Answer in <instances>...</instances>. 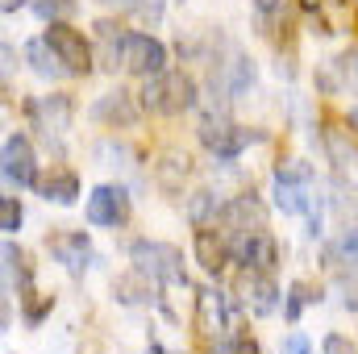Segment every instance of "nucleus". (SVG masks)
Segmentation results:
<instances>
[{
  "label": "nucleus",
  "mask_w": 358,
  "mask_h": 354,
  "mask_svg": "<svg viewBox=\"0 0 358 354\" xmlns=\"http://www.w3.org/2000/svg\"><path fill=\"white\" fill-rule=\"evenodd\" d=\"M275 208L287 217H308V234H321V204L313 196V167L304 159H287L275 167Z\"/></svg>",
  "instance_id": "1"
},
{
  "label": "nucleus",
  "mask_w": 358,
  "mask_h": 354,
  "mask_svg": "<svg viewBox=\"0 0 358 354\" xmlns=\"http://www.w3.org/2000/svg\"><path fill=\"white\" fill-rule=\"evenodd\" d=\"M138 96H142V108H146L150 117H183V113L196 108L200 88H196V80H192L187 71H171V67H167V71L150 76Z\"/></svg>",
  "instance_id": "2"
},
{
  "label": "nucleus",
  "mask_w": 358,
  "mask_h": 354,
  "mask_svg": "<svg viewBox=\"0 0 358 354\" xmlns=\"http://www.w3.org/2000/svg\"><path fill=\"white\" fill-rule=\"evenodd\" d=\"M196 138H200V146L213 155V159H221V163H234L250 142H259L263 134H255V129H246V125H234L225 113H204L200 121H196Z\"/></svg>",
  "instance_id": "3"
},
{
  "label": "nucleus",
  "mask_w": 358,
  "mask_h": 354,
  "mask_svg": "<svg viewBox=\"0 0 358 354\" xmlns=\"http://www.w3.org/2000/svg\"><path fill=\"white\" fill-rule=\"evenodd\" d=\"M129 263L138 267V271H146L155 283H167V288L187 283V279H183V250H179V246H171V242H159V238H138V242L129 246Z\"/></svg>",
  "instance_id": "4"
},
{
  "label": "nucleus",
  "mask_w": 358,
  "mask_h": 354,
  "mask_svg": "<svg viewBox=\"0 0 358 354\" xmlns=\"http://www.w3.org/2000/svg\"><path fill=\"white\" fill-rule=\"evenodd\" d=\"M42 38L59 55V63L67 67V76H88L92 67H96V46L84 38V29H76L71 21H50Z\"/></svg>",
  "instance_id": "5"
},
{
  "label": "nucleus",
  "mask_w": 358,
  "mask_h": 354,
  "mask_svg": "<svg viewBox=\"0 0 358 354\" xmlns=\"http://www.w3.org/2000/svg\"><path fill=\"white\" fill-rule=\"evenodd\" d=\"M167 63H171V55H167L163 38H155V34H146V29H129V34H125V71H129V76L150 80V76L167 71Z\"/></svg>",
  "instance_id": "6"
},
{
  "label": "nucleus",
  "mask_w": 358,
  "mask_h": 354,
  "mask_svg": "<svg viewBox=\"0 0 358 354\" xmlns=\"http://www.w3.org/2000/svg\"><path fill=\"white\" fill-rule=\"evenodd\" d=\"M229 255H234V263L242 267V271H275V263H279V246L267 234V225L263 229H238V234H229Z\"/></svg>",
  "instance_id": "7"
},
{
  "label": "nucleus",
  "mask_w": 358,
  "mask_h": 354,
  "mask_svg": "<svg viewBox=\"0 0 358 354\" xmlns=\"http://www.w3.org/2000/svg\"><path fill=\"white\" fill-rule=\"evenodd\" d=\"M84 217H88V225H96V229H121L129 221V192L117 187V183L92 187L88 200H84Z\"/></svg>",
  "instance_id": "8"
},
{
  "label": "nucleus",
  "mask_w": 358,
  "mask_h": 354,
  "mask_svg": "<svg viewBox=\"0 0 358 354\" xmlns=\"http://www.w3.org/2000/svg\"><path fill=\"white\" fill-rule=\"evenodd\" d=\"M142 96H134L129 88H113L104 92L96 104H92V121L104 125V129H134L142 121Z\"/></svg>",
  "instance_id": "9"
},
{
  "label": "nucleus",
  "mask_w": 358,
  "mask_h": 354,
  "mask_svg": "<svg viewBox=\"0 0 358 354\" xmlns=\"http://www.w3.org/2000/svg\"><path fill=\"white\" fill-rule=\"evenodd\" d=\"M29 121L46 134V138H63L71 129V117H76V100L67 92H50V96H38L29 100Z\"/></svg>",
  "instance_id": "10"
},
{
  "label": "nucleus",
  "mask_w": 358,
  "mask_h": 354,
  "mask_svg": "<svg viewBox=\"0 0 358 354\" xmlns=\"http://www.w3.org/2000/svg\"><path fill=\"white\" fill-rule=\"evenodd\" d=\"M229 317H234V300L221 292V288H200V296H196V317H192V325L200 330V338H225V330H229Z\"/></svg>",
  "instance_id": "11"
},
{
  "label": "nucleus",
  "mask_w": 358,
  "mask_h": 354,
  "mask_svg": "<svg viewBox=\"0 0 358 354\" xmlns=\"http://www.w3.org/2000/svg\"><path fill=\"white\" fill-rule=\"evenodd\" d=\"M4 179L8 183H17V187H38V150H34V142L25 138V134H8L4 138Z\"/></svg>",
  "instance_id": "12"
},
{
  "label": "nucleus",
  "mask_w": 358,
  "mask_h": 354,
  "mask_svg": "<svg viewBox=\"0 0 358 354\" xmlns=\"http://www.w3.org/2000/svg\"><path fill=\"white\" fill-rule=\"evenodd\" d=\"M238 296H242V309L255 313V317H271L283 304V292H279V283H275L271 271H242Z\"/></svg>",
  "instance_id": "13"
},
{
  "label": "nucleus",
  "mask_w": 358,
  "mask_h": 354,
  "mask_svg": "<svg viewBox=\"0 0 358 354\" xmlns=\"http://www.w3.org/2000/svg\"><path fill=\"white\" fill-rule=\"evenodd\" d=\"M192 255H196V263L204 267L208 275H221L225 267L234 263V255H229V234L217 229V225H196V234H192Z\"/></svg>",
  "instance_id": "14"
},
{
  "label": "nucleus",
  "mask_w": 358,
  "mask_h": 354,
  "mask_svg": "<svg viewBox=\"0 0 358 354\" xmlns=\"http://www.w3.org/2000/svg\"><path fill=\"white\" fill-rule=\"evenodd\" d=\"M46 250L55 255V263H63L71 275H84L92 259V238L84 229H59L46 238Z\"/></svg>",
  "instance_id": "15"
},
{
  "label": "nucleus",
  "mask_w": 358,
  "mask_h": 354,
  "mask_svg": "<svg viewBox=\"0 0 358 354\" xmlns=\"http://www.w3.org/2000/svg\"><path fill=\"white\" fill-rule=\"evenodd\" d=\"M217 225H221L225 234H238V229H263V225H267V208H263V200H259L255 192H242V196H234L229 204H221Z\"/></svg>",
  "instance_id": "16"
},
{
  "label": "nucleus",
  "mask_w": 358,
  "mask_h": 354,
  "mask_svg": "<svg viewBox=\"0 0 358 354\" xmlns=\"http://www.w3.org/2000/svg\"><path fill=\"white\" fill-rule=\"evenodd\" d=\"M125 25L121 21H96V63L104 67V71H117V67H125Z\"/></svg>",
  "instance_id": "17"
},
{
  "label": "nucleus",
  "mask_w": 358,
  "mask_h": 354,
  "mask_svg": "<svg viewBox=\"0 0 358 354\" xmlns=\"http://www.w3.org/2000/svg\"><path fill=\"white\" fill-rule=\"evenodd\" d=\"M187 176H192V159L183 155V150H163L155 163H150V179L167 192V196H176V192H183V183H187Z\"/></svg>",
  "instance_id": "18"
},
{
  "label": "nucleus",
  "mask_w": 358,
  "mask_h": 354,
  "mask_svg": "<svg viewBox=\"0 0 358 354\" xmlns=\"http://www.w3.org/2000/svg\"><path fill=\"white\" fill-rule=\"evenodd\" d=\"M113 296L125 304V309H142V304H155V279L138 267H129L125 275L113 279Z\"/></svg>",
  "instance_id": "19"
},
{
  "label": "nucleus",
  "mask_w": 358,
  "mask_h": 354,
  "mask_svg": "<svg viewBox=\"0 0 358 354\" xmlns=\"http://www.w3.org/2000/svg\"><path fill=\"white\" fill-rule=\"evenodd\" d=\"M38 196L50 200V204H76L80 200V176L71 167H50L38 179Z\"/></svg>",
  "instance_id": "20"
},
{
  "label": "nucleus",
  "mask_w": 358,
  "mask_h": 354,
  "mask_svg": "<svg viewBox=\"0 0 358 354\" xmlns=\"http://www.w3.org/2000/svg\"><path fill=\"white\" fill-rule=\"evenodd\" d=\"M25 59H29L34 76H42V80H59V76H67V67L59 63V55L50 50V42H46V38H34V42L25 46Z\"/></svg>",
  "instance_id": "21"
},
{
  "label": "nucleus",
  "mask_w": 358,
  "mask_h": 354,
  "mask_svg": "<svg viewBox=\"0 0 358 354\" xmlns=\"http://www.w3.org/2000/svg\"><path fill=\"white\" fill-rule=\"evenodd\" d=\"M4 275H8V283L17 279V300L34 292V271H29V263H25V250H21L17 242H4Z\"/></svg>",
  "instance_id": "22"
},
{
  "label": "nucleus",
  "mask_w": 358,
  "mask_h": 354,
  "mask_svg": "<svg viewBox=\"0 0 358 354\" xmlns=\"http://www.w3.org/2000/svg\"><path fill=\"white\" fill-rule=\"evenodd\" d=\"M221 80H225V84H221L225 92H242V88H250V84H255V63H250L246 55H238V50H234V55H229V59L221 63Z\"/></svg>",
  "instance_id": "23"
},
{
  "label": "nucleus",
  "mask_w": 358,
  "mask_h": 354,
  "mask_svg": "<svg viewBox=\"0 0 358 354\" xmlns=\"http://www.w3.org/2000/svg\"><path fill=\"white\" fill-rule=\"evenodd\" d=\"M317 300H321V292H317L308 279H296V283L287 288V296H283V317L296 325V321H300V313H304L308 304H317Z\"/></svg>",
  "instance_id": "24"
},
{
  "label": "nucleus",
  "mask_w": 358,
  "mask_h": 354,
  "mask_svg": "<svg viewBox=\"0 0 358 354\" xmlns=\"http://www.w3.org/2000/svg\"><path fill=\"white\" fill-rule=\"evenodd\" d=\"M187 217H192V225H217V217H221L217 196H213V192H196V196L187 200Z\"/></svg>",
  "instance_id": "25"
},
{
  "label": "nucleus",
  "mask_w": 358,
  "mask_h": 354,
  "mask_svg": "<svg viewBox=\"0 0 358 354\" xmlns=\"http://www.w3.org/2000/svg\"><path fill=\"white\" fill-rule=\"evenodd\" d=\"M80 13V0H34V17L38 21H71Z\"/></svg>",
  "instance_id": "26"
},
{
  "label": "nucleus",
  "mask_w": 358,
  "mask_h": 354,
  "mask_svg": "<svg viewBox=\"0 0 358 354\" xmlns=\"http://www.w3.org/2000/svg\"><path fill=\"white\" fill-rule=\"evenodd\" d=\"M21 309H25V325H42L46 313L55 309V296H46V292H29V296H21Z\"/></svg>",
  "instance_id": "27"
},
{
  "label": "nucleus",
  "mask_w": 358,
  "mask_h": 354,
  "mask_svg": "<svg viewBox=\"0 0 358 354\" xmlns=\"http://www.w3.org/2000/svg\"><path fill=\"white\" fill-rule=\"evenodd\" d=\"M21 221H25L21 200H17V196H4V200H0V229H4V234H17Z\"/></svg>",
  "instance_id": "28"
},
{
  "label": "nucleus",
  "mask_w": 358,
  "mask_h": 354,
  "mask_svg": "<svg viewBox=\"0 0 358 354\" xmlns=\"http://www.w3.org/2000/svg\"><path fill=\"white\" fill-rule=\"evenodd\" d=\"M221 354H263V351H259V342L250 334H229L221 342Z\"/></svg>",
  "instance_id": "29"
},
{
  "label": "nucleus",
  "mask_w": 358,
  "mask_h": 354,
  "mask_svg": "<svg viewBox=\"0 0 358 354\" xmlns=\"http://www.w3.org/2000/svg\"><path fill=\"white\" fill-rule=\"evenodd\" d=\"M334 250H338L346 263H355V267H358V225H355V229H346V234L338 238V246H334Z\"/></svg>",
  "instance_id": "30"
},
{
  "label": "nucleus",
  "mask_w": 358,
  "mask_h": 354,
  "mask_svg": "<svg viewBox=\"0 0 358 354\" xmlns=\"http://www.w3.org/2000/svg\"><path fill=\"white\" fill-rule=\"evenodd\" d=\"M321 354H358V346L346 338V334H325L321 342Z\"/></svg>",
  "instance_id": "31"
},
{
  "label": "nucleus",
  "mask_w": 358,
  "mask_h": 354,
  "mask_svg": "<svg viewBox=\"0 0 358 354\" xmlns=\"http://www.w3.org/2000/svg\"><path fill=\"white\" fill-rule=\"evenodd\" d=\"M138 17H150V21H159L163 17V0H125Z\"/></svg>",
  "instance_id": "32"
},
{
  "label": "nucleus",
  "mask_w": 358,
  "mask_h": 354,
  "mask_svg": "<svg viewBox=\"0 0 358 354\" xmlns=\"http://www.w3.org/2000/svg\"><path fill=\"white\" fill-rule=\"evenodd\" d=\"M338 71H342L350 84H358V50H350V55H342V59H338Z\"/></svg>",
  "instance_id": "33"
},
{
  "label": "nucleus",
  "mask_w": 358,
  "mask_h": 354,
  "mask_svg": "<svg viewBox=\"0 0 358 354\" xmlns=\"http://www.w3.org/2000/svg\"><path fill=\"white\" fill-rule=\"evenodd\" d=\"M283 354H313V346L304 342V334H292V338L283 342Z\"/></svg>",
  "instance_id": "34"
},
{
  "label": "nucleus",
  "mask_w": 358,
  "mask_h": 354,
  "mask_svg": "<svg viewBox=\"0 0 358 354\" xmlns=\"http://www.w3.org/2000/svg\"><path fill=\"white\" fill-rule=\"evenodd\" d=\"M279 4H283V0H255V8H259V13H275Z\"/></svg>",
  "instance_id": "35"
},
{
  "label": "nucleus",
  "mask_w": 358,
  "mask_h": 354,
  "mask_svg": "<svg viewBox=\"0 0 358 354\" xmlns=\"http://www.w3.org/2000/svg\"><path fill=\"white\" fill-rule=\"evenodd\" d=\"M4 4V13H13V8H21V4H34V0H0Z\"/></svg>",
  "instance_id": "36"
},
{
  "label": "nucleus",
  "mask_w": 358,
  "mask_h": 354,
  "mask_svg": "<svg viewBox=\"0 0 358 354\" xmlns=\"http://www.w3.org/2000/svg\"><path fill=\"white\" fill-rule=\"evenodd\" d=\"M346 125H350V129H355V134H358V104H355V108H350V113H346Z\"/></svg>",
  "instance_id": "37"
},
{
  "label": "nucleus",
  "mask_w": 358,
  "mask_h": 354,
  "mask_svg": "<svg viewBox=\"0 0 358 354\" xmlns=\"http://www.w3.org/2000/svg\"><path fill=\"white\" fill-rule=\"evenodd\" d=\"M208 354H221V351H208Z\"/></svg>",
  "instance_id": "38"
}]
</instances>
